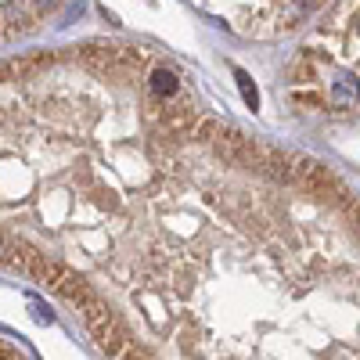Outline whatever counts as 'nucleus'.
I'll use <instances>...</instances> for the list:
<instances>
[{
    "mask_svg": "<svg viewBox=\"0 0 360 360\" xmlns=\"http://www.w3.org/2000/svg\"><path fill=\"white\" fill-rule=\"evenodd\" d=\"M0 270L108 360H360V191L141 44L0 58Z\"/></svg>",
    "mask_w": 360,
    "mask_h": 360,
    "instance_id": "1",
    "label": "nucleus"
},
{
    "mask_svg": "<svg viewBox=\"0 0 360 360\" xmlns=\"http://www.w3.org/2000/svg\"><path fill=\"white\" fill-rule=\"evenodd\" d=\"M0 360H29L15 342H8V339H0Z\"/></svg>",
    "mask_w": 360,
    "mask_h": 360,
    "instance_id": "2",
    "label": "nucleus"
}]
</instances>
